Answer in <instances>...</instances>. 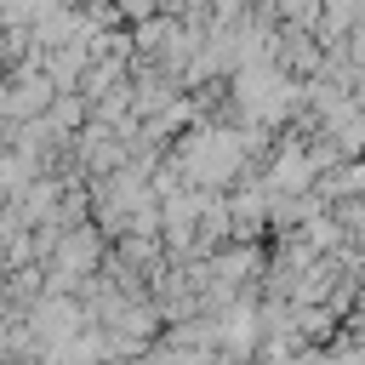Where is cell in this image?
Masks as SVG:
<instances>
[{
  "label": "cell",
  "instance_id": "1",
  "mask_svg": "<svg viewBox=\"0 0 365 365\" xmlns=\"http://www.w3.org/2000/svg\"><path fill=\"white\" fill-rule=\"evenodd\" d=\"M86 120H91V103H86L80 91H51V103H46V125H51V131L74 137Z\"/></svg>",
  "mask_w": 365,
  "mask_h": 365
}]
</instances>
